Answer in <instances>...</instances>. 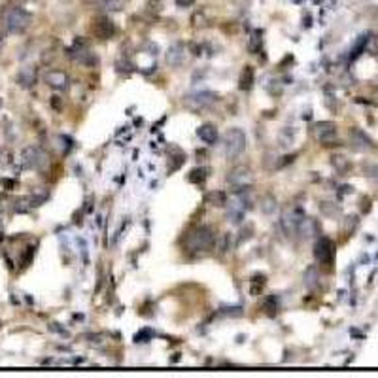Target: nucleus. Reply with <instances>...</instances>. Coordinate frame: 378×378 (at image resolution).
I'll use <instances>...</instances> for the list:
<instances>
[{"instance_id":"23","label":"nucleus","mask_w":378,"mask_h":378,"mask_svg":"<svg viewBox=\"0 0 378 378\" xmlns=\"http://www.w3.org/2000/svg\"><path fill=\"white\" fill-rule=\"evenodd\" d=\"M205 178H206L205 168H193L191 174H189V182H193V184H201Z\"/></svg>"},{"instance_id":"32","label":"nucleus","mask_w":378,"mask_h":378,"mask_svg":"<svg viewBox=\"0 0 378 378\" xmlns=\"http://www.w3.org/2000/svg\"><path fill=\"white\" fill-rule=\"evenodd\" d=\"M295 2H301V0H295Z\"/></svg>"},{"instance_id":"22","label":"nucleus","mask_w":378,"mask_h":378,"mask_svg":"<svg viewBox=\"0 0 378 378\" xmlns=\"http://www.w3.org/2000/svg\"><path fill=\"white\" fill-rule=\"evenodd\" d=\"M263 286H265V276L263 274H255L253 280H252V286H250V293L252 295H259Z\"/></svg>"},{"instance_id":"25","label":"nucleus","mask_w":378,"mask_h":378,"mask_svg":"<svg viewBox=\"0 0 378 378\" xmlns=\"http://www.w3.org/2000/svg\"><path fill=\"white\" fill-rule=\"evenodd\" d=\"M265 308H267L270 314L274 312V310L278 308V301H276V297H269V299L265 301Z\"/></svg>"},{"instance_id":"13","label":"nucleus","mask_w":378,"mask_h":378,"mask_svg":"<svg viewBox=\"0 0 378 378\" xmlns=\"http://www.w3.org/2000/svg\"><path fill=\"white\" fill-rule=\"evenodd\" d=\"M72 57H74L78 63L87 65V66H91V65H95V63H97V57L87 49L85 43H80V42L76 43V49H74V53H72Z\"/></svg>"},{"instance_id":"15","label":"nucleus","mask_w":378,"mask_h":378,"mask_svg":"<svg viewBox=\"0 0 378 378\" xmlns=\"http://www.w3.org/2000/svg\"><path fill=\"white\" fill-rule=\"evenodd\" d=\"M197 134H199V138L205 142V144H216L217 142V129H216V125H212V123L201 125V127L197 129Z\"/></svg>"},{"instance_id":"6","label":"nucleus","mask_w":378,"mask_h":378,"mask_svg":"<svg viewBox=\"0 0 378 378\" xmlns=\"http://www.w3.org/2000/svg\"><path fill=\"white\" fill-rule=\"evenodd\" d=\"M314 255L320 265H331L333 259H335V246L329 238H320L314 246Z\"/></svg>"},{"instance_id":"8","label":"nucleus","mask_w":378,"mask_h":378,"mask_svg":"<svg viewBox=\"0 0 378 378\" xmlns=\"http://www.w3.org/2000/svg\"><path fill=\"white\" fill-rule=\"evenodd\" d=\"M316 136L318 140L325 144V146H331L336 138V125L333 121H322L316 125Z\"/></svg>"},{"instance_id":"17","label":"nucleus","mask_w":378,"mask_h":378,"mask_svg":"<svg viewBox=\"0 0 378 378\" xmlns=\"http://www.w3.org/2000/svg\"><path fill=\"white\" fill-rule=\"evenodd\" d=\"M253 85V68L252 66H244L242 74H240V80H238V87L242 91H248Z\"/></svg>"},{"instance_id":"11","label":"nucleus","mask_w":378,"mask_h":378,"mask_svg":"<svg viewBox=\"0 0 378 378\" xmlns=\"http://www.w3.org/2000/svg\"><path fill=\"white\" fill-rule=\"evenodd\" d=\"M350 140H352V144H354V148L359 151H369V150H373L375 148V142L369 138L367 134L363 132L361 129H350Z\"/></svg>"},{"instance_id":"19","label":"nucleus","mask_w":378,"mask_h":378,"mask_svg":"<svg viewBox=\"0 0 378 378\" xmlns=\"http://www.w3.org/2000/svg\"><path fill=\"white\" fill-rule=\"evenodd\" d=\"M206 205H212V206H225L227 205V195L223 191H210V193L205 197Z\"/></svg>"},{"instance_id":"2","label":"nucleus","mask_w":378,"mask_h":378,"mask_svg":"<svg viewBox=\"0 0 378 378\" xmlns=\"http://www.w3.org/2000/svg\"><path fill=\"white\" fill-rule=\"evenodd\" d=\"M246 134L242 129H229L223 136V146H225V153L229 157H238L242 151L246 150Z\"/></svg>"},{"instance_id":"28","label":"nucleus","mask_w":378,"mask_h":378,"mask_svg":"<svg viewBox=\"0 0 378 378\" xmlns=\"http://www.w3.org/2000/svg\"><path fill=\"white\" fill-rule=\"evenodd\" d=\"M176 4H178L180 8H189V6L195 4V0H176Z\"/></svg>"},{"instance_id":"21","label":"nucleus","mask_w":378,"mask_h":378,"mask_svg":"<svg viewBox=\"0 0 378 378\" xmlns=\"http://www.w3.org/2000/svg\"><path fill=\"white\" fill-rule=\"evenodd\" d=\"M331 163H333V167H335L340 174H346L350 170V161L346 159L344 155H333V157H331Z\"/></svg>"},{"instance_id":"24","label":"nucleus","mask_w":378,"mask_h":378,"mask_svg":"<svg viewBox=\"0 0 378 378\" xmlns=\"http://www.w3.org/2000/svg\"><path fill=\"white\" fill-rule=\"evenodd\" d=\"M274 208H276V199H274V197H265V201H263V210H265L267 214H270Z\"/></svg>"},{"instance_id":"7","label":"nucleus","mask_w":378,"mask_h":378,"mask_svg":"<svg viewBox=\"0 0 378 378\" xmlns=\"http://www.w3.org/2000/svg\"><path fill=\"white\" fill-rule=\"evenodd\" d=\"M252 170L248 167H235L229 176H227V184H231L233 187H238V191H242V187H246L248 184H252Z\"/></svg>"},{"instance_id":"9","label":"nucleus","mask_w":378,"mask_h":378,"mask_svg":"<svg viewBox=\"0 0 378 378\" xmlns=\"http://www.w3.org/2000/svg\"><path fill=\"white\" fill-rule=\"evenodd\" d=\"M185 100L191 104V106H197V108H205V106H210L217 100V95L212 93V91H197V93H191L187 95Z\"/></svg>"},{"instance_id":"20","label":"nucleus","mask_w":378,"mask_h":378,"mask_svg":"<svg viewBox=\"0 0 378 378\" xmlns=\"http://www.w3.org/2000/svg\"><path fill=\"white\" fill-rule=\"evenodd\" d=\"M97 4L106 11H119L125 8V2H123V0H98Z\"/></svg>"},{"instance_id":"26","label":"nucleus","mask_w":378,"mask_h":378,"mask_svg":"<svg viewBox=\"0 0 378 378\" xmlns=\"http://www.w3.org/2000/svg\"><path fill=\"white\" fill-rule=\"evenodd\" d=\"M229 240H231V233H225V235H223V242H221V246H219V252H221V253H225L227 250H229Z\"/></svg>"},{"instance_id":"27","label":"nucleus","mask_w":378,"mask_h":378,"mask_svg":"<svg viewBox=\"0 0 378 378\" xmlns=\"http://www.w3.org/2000/svg\"><path fill=\"white\" fill-rule=\"evenodd\" d=\"M259 33H255L253 36H252V43H250V49L252 51H257V43H259Z\"/></svg>"},{"instance_id":"16","label":"nucleus","mask_w":378,"mask_h":378,"mask_svg":"<svg viewBox=\"0 0 378 378\" xmlns=\"http://www.w3.org/2000/svg\"><path fill=\"white\" fill-rule=\"evenodd\" d=\"M17 82H19L23 87L34 85V82H36V70H34V68H31V66L23 68L21 72L17 74Z\"/></svg>"},{"instance_id":"18","label":"nucleus","mask_w":378,"mask_h":378,"mask_svg":"<svg viewBox=\"0 0 378 378\" xmlns=\"http://www.w3.org/2000/svg\"><path fill=\"white\" fill-rule=\"evenodd\" d=\"M318 284H320V272L316 267H308L304 270V286L308 290H314V288H318Z\"/></svg>"},{"instance_id":"30","label":"nucleus","mask_w":378,"mask_h":378,"mask_svg":"<svg viewBox=\"0 0 378 378\" xmlns=\"http://www.w3.org/2000/svg\"><path fill=\"white\" fill-rule=\"evenodd\" d=\"M371 176L377 180V184H378V167H375V168H373V174H371Z\"/></svg>"},{"instance_id":"10","label":"nucleus","mask_w":378,"mask_h":378,"mask_svg":"<svg viewBox=\"0 0 378 378\" xmlns=\"http://www.w3.org/2000/svg\"><path fill=\"white\" fill-rule=\"evenodd\" d=\"M93 33L95 36H98L100 40H108L110 36H114L116 29H114V23L110 21L108 17H97L93 21Z\"/></svg>"},{"instance_id":"1","label":"nucleus","mask_w":378,"mask_h":378,"mask_svg":"<svg viewBox=\"0 0 378 378\" xmlns=\"http://www.w3.org/2000/svg\"><path fill=\"white\" fill-rule=\"evenodd\" d=\"M216 242V235L210 227H197L193 233L187 238V248L193 250V252H206L214 246Z\"/></svg>"},{"instance_id":"4","label":"nucleus","mask_w":378,"mask_h":378,"mask_svg":"<svg viewBox=\"0 0 378 378\" xmlns=\"http://www.w3.org/2000/svg\"><path fill=\"white\" fill-rule=\"evenodd\" d=\"M306 221V216L302 214L301 208H293V210H288L284 216H282V229L286 231V235L290 237H295L302 233V225Z\"/></svg>"},{"instance_id":"3","label":"nucleus","mask_w":378,"mask_h":378,"mask_svg":"<svg viewBox=\"0 0 378 378\" xmlns=\"http://www.w3.org/2000/svg\"><path fill=\"white\" fill-rule=\"evenodd\" d=\"M31 25V15L23 8H11L6 15V29L11 34H21L29 29Z\"/></svg>"},{"instance_id":"5","label":"nucleus","mask_w":378,"mask_h":378,"mask_svg":"<svg viewBox=\"0 0 378 378\" xmlns=\"http://www.w3.org/2000/svg\"><path fill=\"white\" fill-rule=\"evenodd\" d=\"M21 161L27 168L40 170V168L45 167V163H47V155H45L40 148H36V146H29V148H25V150H23Z\"/></svg>"},{"instance_id":"12","label":"nucleus","mask_w":378,"mask_h":378,"mask_svg":"<svg viewBox=\"0 0 378 378\" xmlns=\"http://www.w3.org/2000/svg\"><path fill=\"white\" fill-rule=\"evenodd\" d=\"M45 82H47V85L57 89V91H65V89H68V84H70L68 76L65 72H61V70H49L45 74Z\"/></svg>"},{"instance_id":"14","label":"nucleus","mask_w":378,"mask_h":378,"mask_svg":"<svg viewBox=\"0 0 378 378\" xmlns=\"http://www.w3.org/2000/svg\"><path fill=\"white\" fill-rule=\"evenodd\" d=\"M184 45L182 43H174L168 47V51H167V63L170 66H180L184 63Z\"/></svg>"},{"instance_id":"31","label":"nucleus","mask_w":378,"mask_h":378,"mask_svg":"<svg viewBox=\"0 0 378 378\" xmlns=\"http://www.w3.org/2000/svg\"><path fill=\"white\" fill-rule=\"evenodd\" d=\"M0 108H2V98H0Z\"/></svg>"},{"instance_id":"29","label":"nucleus","mask_w":378,"mask_h":378,"mask_svg":"<svg viewBox=\"0 0 378 378\" xmlns=\"http://www.w3.org/2000/svg\"><path fill=\"white\" fill-rule=\"evenodd\" d=\"M25 203H27V199H21V205H25ZM29 203H31V199H29ZM17 205H19V203H17ZM31 206H33V205H27V206H17V212H25V210H29V208H31Z\"/></svg>"}]
</instances>
